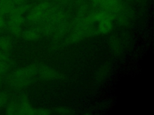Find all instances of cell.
<instances>
[{
    "label": "cell",
    "instance_id": "6da1fadb",
    "mask_svg": "<svg viewBox=\"0 0 154 115\" xmlns=\"http://www.w3.org/2000/svg\"><path fill=\"white\" fill-rule=\"evenodd\" d=\"M49 10V4L46 2H43L38 4L32 8L28 13L26 19L30 23H37L41 20L47 11Z\"/></svg>",
    "mask_w": 154,
    "mask_h": 115
},
{
    "label": "cell",
    "instance_id": "7a4b0ae2",
    "mask_svg": "<svg viewBox=\"0 0 154 115\" xmlns=\"http://www.w3.org/2000/svg\"><path fill=\"white\" fill-rule=\"evenodd\" d=\"M37 74L40 78L48 81L58 80L61 77L60 72L47 65H41L38 66Z\"/></svg>",
    "mask_w": 154,
    "mask_h": 115
},
{
    "label": "cell",
    "instance_id": "3957f363",
    "mask_svg": "<svg viewBox=\"0 0 154 115\" xmlns=\"http://www.w3.org/2000/svg\"><path fill=\"white\" fill-rule=\"evenodd\" d=\"M38 66L36 64H32L24 68H20L14 71L11 75L13 77L33 78L37 74Z\"/></svg>",
    "mask_w": 154,
    "mask_h": 115
},
{
    "label": "cell",
    "instance_id": "277c9868",
    "mask_svg": "<svg viewBox=\"0 0 154 115\" xmlns=\"http://www.w3.org/2000/svg\"><path fill=\"white\" fill-rule=\"evenodd\" d=\"M17 114L36 115V108H32L30 105L28 97L25 95H23L20 97Z\"/></svg>",
    "mask_w": 154,
    "mask_h": 115
},
{
    "label": "cell",
    "instance_id": "5b68a950",
    "mask_svg": "<svg viewBox=\"0 0 154 115\" xmlns=\"http://www.w3.org/2000/svg\"><path fill=\"white\" fill-rule=\"evenodd\" d=\"M32 81L33 78H18L10 76L8 80V83L11 87L14 89H20L29 86Z\"/></svg>",
    "mask_w": 154,
    "mask_h": 115
},
{
    "label": "cell",
    "instance_id": "8992f818",
    "mask_svg": "<svg viewBox=\"0 0 154 115\" xmlns=\"http://www.w3.org/2000/svg\"><path fill=\"white\" fill-rule=\"evenodd\" d=\"M111 19H105L97 23V29L99 34H106L111 32L113 28V23Z\"/></svg>",
    "mask_w": 154,
    "mask_h": 115
},
{
    "label": "cell",
    "instance_id": "52a82bcc",
    "mask_svg": "<svg viewBox=\"0 0 154 115\" xmlns=\"http://www.w3.org/2000/svg\"><path fill=\"white\" fill-rule=\"evenodd\" d=\"M109 47L111 51L116 55L121 53L122 46L120 40L116 36L111 37L109 41Z\"/></svg>",
    "mask_w": 154,
    "mask_h": 115
},
{
    "label": "cell",
    "instance_id": "ba28073f",
    "mask_svg": "<svg viewBox=\"0 0 154 115\" xmlns=\"http://www.w3.org/2000/svg\"><path fill=\"white\" fill-rule=\"evenodd\" d=\"M14 7L13 0H0V13L2 15L10 14Z\"/></svg>",
    "mask_w": 154,
    "mask_h": 115
},
{
    "label": "cell",
    "instance_id": "9c48e42d",
    "mask_svg": "<svg viewBox=\"0 0 154 115\" xmlns=\"http://www.w3.org/2000/svg\"><path fill=\"white\" fill-rule=\"evenodd\" d=\"M23 38L26 41H35L39 38V33L35 29H27L22 32Z\"/></svg>",
    "mask_w": 154,
    "mask_h": 115
},
{
    "label": "cell",
    "instance_id": "30bf717a",
    "mask_svg": "<svg viewBox=\"0 0 154 115\" xmlns=\"http://www.w3.org/2000/svg\"><path fill=\"white\" fill-rule=\"evenodd\" d=\"M30 9V6L28 4H20L17 5L16 7H14L12 9L11 11L9 14L10 15H21L23 16L25 13H26Z\"/></svg>",
    "mask_w": 154,
    "mask_h": 115
},
{
    "label": "cell",
    "instance_id": "8fae6325",
    "mask_svg": "<svg viewBox=\"0 0 154 115\" xmlns=\"http://www.w3.org/2000/svg\"><path fill=\"white\" fill-rule=\"evenodd\" d=\"M7 26L8 28L10 31V32L14 36L16 37H19L22 34V29H21V26L17 25L10 20L8 21L7 23Z\"/></svg>",
    "mask_w": 154,
    "mask_h": 115
},
{
    "label": "cell",
    "instance_id": "7c38bea8",
    "mask_svg": "<svg viewBox=\"0 0 154 115\" xmlns=\"http://www.w3.org/2000/svg\"><path fill=\"white\" fill-rule=\"evenodd\" d=\"M11 48V41L6 37H0V50L8 52Z\"/></svg>",
    "mask_w": 154,
    "mask_h": 115
},
{
    "label": "cell",
    "instance_id": "4fadbf2b",
    "mask_svg": "<svg viewBox=\"0 0 154 115\" xmlns=\"http://www.w3.org/2000/svg\"><path fill=\"white\" fill-rule=\"evenodd\" d=\"M109 72V68L107 65H105L100 67L96 73L97 79L99 80V81H102L108 76Z\"/></svg>",
    "mask_w": 154,
    "mask_h": 115
},
{
    "label": "cell",
    "instance_id": "5bb4252c",
    "mask_svg": "<svg viewBox=\"0 0 154 115\" xmlns=\"http://www.w3.org/2000/svg\"><path fill=\"white\" fill-rule=\"evenodd\" d=\"M19 108V103L15 101H11L7 106L6 113L8 114H17Z\"/></svg>",
    "mask_w": 154,
    "mask_h": 115
},
{
    "label": "cell",
    "instance_id": "9a60e30c",
    "mask_svg": "<svg viewBox=\"0 0 154 115\" xmlns=\"http://www.w3.org/2000/svg\"><path fill=\"white\" fill-rule=\"evenodd\" d=\"M9 20L17 25L21 26L24 22V18L23 16H21V15L13 14V15H10Z\"/></svg>",
    "mask_w": 154,
    "mask_h": 115
},
{
    "label": "cell",
    "instance_id": "2e32d148",
    "mask_svg": "<svg viewBox=\"0 0 154 115\" xmlns=\"http://www.w3.org/2000/svg\"><path fill=\"white\" fill-rule=\"evenodd\" d=\"M54 111L55 113L60 114H71L74 113L72 110L65 107H58Z\"/></svg>",
    "mask_w": 154,
    "mask_h": 115
},
{
    "label": "cell",
    "instance_id": "e0dca14e",
    "mask_svg": "<svg viewBox=\"0 0 154 115\" xmlns=\"http://www.w3.org/2000/svg\"><path fill=\"white\" fill-rule=\"evenodd\" d=\"M8 101V95L5 92H0V108L5 105Z\"/></svg>",
    "mask_w": 154,
    "mask_h": 115
},
{
    "label": "cell",
    "instance_id": "ac0fdd59",
    "mask_svg": "<svg viewBox=\"0 0 154 115\" xmlns=\"http://www.w3.org/2000/svg\"><path fill=\"white\" fill-rule=\"evenodd\" d=\"M52 113V112L49 109L45 108H36V115H48Z\"/></svg>",
    "mask_w": 154,
    "mask_h": 115
},
{
    "label": "cell",
    "instance_id": "d6986e66",
    "mask_svg": "<svg viewBox=\"0 0 154 115\" xmlns=\"http://www.w3.org/2000/svg\"><path fill=\"white\" fill-rule=\"evenodd\" d=\"M5 53L6 52L0 50V61L8 64L9 59H8L7 55L5 54Z\"/></svg>",
    "mask_w": 154,
    "mask_h": 115
},
{
    "label": "cell",
    "instance_id": "ffe728a7",
    "mask_svg": "<svg viewBox=\"0 0 154 115\" xmlns=\"http://www.w3.org/2000/svg\"><path fill=\"white\" fill-rule=\"evenodd\" d=\"M8 64L0 61V75L3 74L7 69Z\"/></svg>",
    "mask_w": 154,
    "mask_h": 115
},
{
    "label": "cell",
    "instance_id": "44dd1931",
    "mask_svg": "<svg viewBox=\"0 0 154 115\" xmlns=\"http://www.w3.org/2000/svg\"><path fill=\"white\" fill-rule=\"evenodd\" d=\"M6 26V21L3 17V15L0 13V29H3Z\"/></svg>",
    "mask_w": 154,
    "mask_h": 115
},
{
    "label": "cell",
    "instance_id": "7402d4cb",
    "mask_svg": "<svg viewBox=\"0 0 154 115\" xmlns=\"http://www.w3.org/2000/svg\"><path fill=\"white\" fill-rule=\"evenodd\" d=\"M13 1L14 2V4H17V5L22 4L25 1V0H13Z\"/></svg>",
    "mask_w": 154,
    "mask_h": 115
},
{
    "label": "cell",
    "instance_id": "603a6c76",
    "mask_svg": "<svg viewBox=\"0 0 154 115\" xmlns=\"http://www.w3.org/2000/svg\"><path fill=\"white\" fill-rule=\"evenodd\" d=\"M55 1H63V0H55Z\"/></svg>",
    "mask_w": 154,
    "mask_h": 115
}]
</instances>
